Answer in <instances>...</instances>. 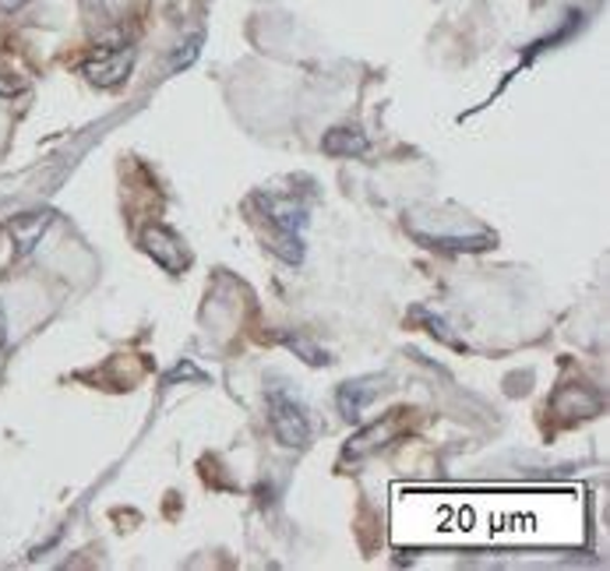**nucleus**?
I'll return each mask as SVG.
<instances>
[{"instance_id":"f257e3e1","label":"nucleus","mask_w":610,"mask_h":571,"mask_svg":"<svg viewBox=\"0 0 610 571\" xmlns=\"http://www.w3.org/2000/svg\"><path fill=\"white\" fill-rule=\"evenodd\" d=\"M258 205L266 212V219L272 226L269 248L286 261V265H301L304 258V226H307V208L296 205L290 198H279V194H258Z\"/></svg>"},{"instance_id":"f03ea898","label":"nucleus","mask_w":610,"mask_h":571,"mask_svg":"<svg viewBox=\"0 0 610 571\" xmlns=\"http://www.w3.org/2000/svg\"><path fill=\"white\" fill-rule=\"evenodd\" d=\"M266 402H269V423H272L275 442L286 445V448H304L307 437H310V420L304 413V406L279 385L269 388Z\"/></svg>"},{"instance_id":"7ed1b4c3","label":"nucleus","mask_w":610,"mask_h":571,"mask_svg":"<svg viewBox=\"0 0 610 571\" xmlns=\"http://www.w3.org/2000/svg\"><path fill=\"white\" fill-rule=\"evenodd\" d=\"M142 248L148 251V258H152L162 272H170V275H180L191 265V251H188L184 237L170 230V226H148L142 237Z\"/></svg>"},{"instance_id":"20e7f679","label":"nucleus","mask_w":610,"mask_h":571,"mask_svg":"<svg viewBox=\"0 0 610 571\" xmlns=\"http://www.w3.org/2000/svg\"><path fill=\"white\" fill-rule=\"evenodd\" d=\"M406 413L409 410H392L385 420H377V423H371V427H364L350 445L342 448V459H364V455H371L374 448H382V445L392 442V437H399L403 423H406Z\"/></svg>"},{"instance_id":"39448f33","label":"nucleus","mask_w":610,"mask_h":571,"mask_svg":"<svg viewBox=\"0 0 610 571\" xmlns=\"http://www.w3.org/2000/svg\"><path fill=\"white\" fill-rule=\"evenodd\" d=\"M131 64H135V50H131V46H117V50H103L95 60H89L86 75L99 89H117L131 75Z\"/></svg>"},{"instance_id":"423d86ee","label":"nucleus","mask_w":610,"mask_h":571,"mask_svg":"<svg viewBox=\"0 0 610 571\" xmlns=\"http://www.w3.org/2000/svg\"><path fill=\"white\" fill-rule=\"evenodd\" d=\"M49 222H54V212H29V216H19L14 222H8V233L14 243H19V254H29L32 248H36Z\"/></svg>"},{"instance_id":"0eeeda50","label":"nucleus","mask_w":610,"mask_h":571,"mask_svg":"<svg viewBox=\"0 0 610 571\" xmlns=\"http://www.w3.org/2000/svg\"><path fill=\"white\" fill-rule=\"evenodd\" d=\"M325 156H336V159H353V156H364L371 149V141L360 135L353 127H336L328 130L325 141H321Z\"/></svg>"},{"instance_id":"6e6552de","label":"nucleus","mask_w":610,"mask_h":571,"mask_svg":"<svg viewBox=\"0 0 610 571\" xmlns=\"http://www.w3.org/2000/svg\"><path fill=\"white\" fill-rule=\"evenodd\" d=\"M377 396V388L371 385V381H346V385H339V391H336V402H339V413L346 416V420H357L360 413L368 410V402Z\"/></svg>"},{"instance_id":"1a4fd4ad","label":"nucleus","mask_w":610,"mask_h":571,"mask_svg":"<svg viewBox=\"0 0 610 571\" xmlns=\"http://www.w3.org/2000/svg\"><path fill=\"white\" fill-rule=\"evenodd\" d=\"M197 54H202V32H194V36L188 39V46H180V50L173 54L170 71H184V68H191V64L197 60Z\"/></svg>"},{"instance_id":"9d476101","label":"nucleus","mask_w":610,"mask_h":571,"mask_svg":"<svg viewBox=\"0 0 610 571\" xmlns=\"http://www.w3.org/2000/svg\"><path fill=\"white\" fill-rule=\"evenodd\" d=\"M25 85H22V78H14L11 71L0 68V95H19Z\"/></svg>"},{"instance_id":"9b49d317","label":"nucleus","mask_w":610,"mask_h":571,"mask_svg":"<svg viewBox=\"0 0 610 571\" xmlns=\"http://www.w3.org/2000/svg\"><path fill=\"white\" fill-rule=\"evenodd\" d=\"M177 378H202V374H197V370H194L191 364H180V367H177L173 374H167V381H177Z\"/></svg>"},{"instance_id":"f8f14e48","label":"nucleus","mask_w":610,"mask_h":571,"mask_svg":"<svg viewBox=\"0 0 610 571\" xmlns=\"http://www.w3.org/2000/svg\"><path fill=\"white\" fill-rule=\"evenodd\" d=\"M25 4H29V0H0V11L11 14V11H22Z\"/></svg>"},{"instance_id":"ddd939ff","label":"nucleus","mask_w":610,"mask_h":571,"mask_svg":"<svg viewBox=\"0 0 610 571\" xmlns=\"http://www.w3.org/2000/svg\"><path fill=\"white\" fill-rule=\"evenodd\" d=\"M8 342V318H4V307H0V350H4Z\"/></svg>"}]
</instances>
